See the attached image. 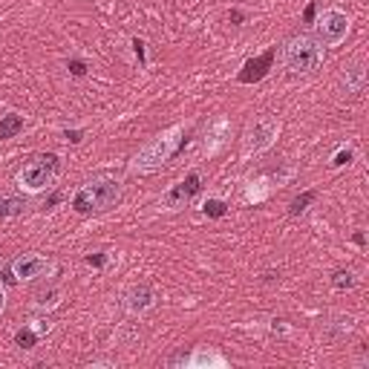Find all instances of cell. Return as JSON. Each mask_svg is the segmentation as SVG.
I'll list each match as a JSON object with an SVG mask.
<instances>
[{"instance_id":"cell-1","label":"cell","mask_w":369,"mask_h":369,"mask_svg":"<svg viewBox=\"0 0 369 369\" xmlns=\"http://www.w3.org/2000/svg\"><path fill=\"white\" fill-rule=\"evenodd\" d=\"M121 199V182L116 176H92L90 182H84L81 188L72 194V211L75 214H104L110 208H116Z\"/></svg>"},{"instance_id":"cell-2","label":"cell","mask_w":369,"mask_h":369,"mask_svg":"<svg viewBox=\"0 0 369 369\" xmlns=\"http://www.w3.org/2000/svg\"><path fill=\"white\" fill-rule=\"evenodd\" d=\"M182 136H185V124H173V127H168V130H162L153 141H148V144H144V148L130 159V173H139V176L156 173L176 150L182 148V141H185Z\"/></svg>"},{"instance_id":"cell-3","label":"cell","mask_w":369,"mask_h":369,"mask_svg":"<svg viewBox=\"0 0 369 369\" xmlns=\"http://www.w3.org/2000/svg\"><path fill=\"white\" fill-rule=\"evenodd\" d=\"M58 170H61L58 153H38L18 170V179L14 182H18L23 194H43V190H50L55 185Z\"/></svg>"},{"instance_id":"cell-4","label":"cell","mask_w":369,"mask_h":369,"mask_svg":"<svg viewBox=\"0 0 369 369\" xmlns=\"http://www.w3.org/2000/svg\"><path fill=\"white\" fill-rule=\"evenodd\" d=\"M320 58H323V52H320V43L312 35H297V38H292L286 43L283 67L292 75H306V72L320 67Z\"/></svg>"},{"instance_id":"cell-5","label":"cell","mask_w":369,"mask_h":369,"mask_svg":"<svg viewBox=\"0 0 369 369\" xmlns=\"http://www.w3.org/2000/svg\"><path fill=\"white\" fill-rule=\"evenodd\" d=\"M277 136H280V119H275V116H257V119L246 127V136H243V159H251V156L266 153L271 144L277 141Z\"/></svg>"},{"instance_id":"cell-6","label":"cell","mask_w":369,"mask_h":369,"mask_svg":"<svg viewBox=\"0 0 369 369\" xmlns=\"http://www.w3.org/2000/svg\"><path fill=\"white\" fill-rule=\"evenodd\" d=\"M312 23H315V35L312 38L320 46H338V43H343L346 35H349V26H352L349 14L341 12V9H326L323 14H317V21H312Z\"/></svg>"},{"instance_id":"cell-7","label":"cell","mask_w":369,"mask_h":369,"mask_svg":"<svg viewBox=\"0 0 369 369\" xmlns=\"http://www.w3.org/2000/svg\"><path fill=\"white\" fill-rule=\"evenodd\" d=\"M202 190V173L199 170H190L185 179H179L176 185H170L165 194H162V205L165 211H182V208H188L190 202H194V197Z\"/></svg>"},{"instance_id":"cell-8","label":"cell","mask_w":369,"mask_h":369,"mask_svg":"<svg viewBox=\"0 0 369 369\" xmlns=\"http://www.w3.org/2000/svg\"><path fill=\"white\" fill-rule=\"evenodd\" d=\"M50 271H55V266L41 254H23V257H18V260L12 263V277L21 280V283L38 280L43 275H50Z\"/></svg>"},{"instance_id":"cell-9","label":"cell","mask_w":369,"mask_h":369,"mask_svg":"<svg viewBox=\"0 0 369 369\" xmlns=\"http://www.w3.org/2000/svg\"><path fill=\"white\" fill-rule=\"evenodd\" d=\"M156 306V292H153V286L150 283H136L130 286L124 292V312L127 315H144L148 309Z\"/></svg>"},{"instance_id":"cell-10","label":"cell","mask_w":369,"mask_h":369,"mask_svg":"<svg viewBox=\"0 0 369 369\" xmlns=\"http://www.w3.org/2000/svg\"><path fill=\"white\" fill-rule=\"evenodd\" d=\"M271 61H275V50L263 52L260 58H248V61L243 63V72H239V81H243V84H257V81H263V78L268 75Z\"/></svg>"},{"instance_id":"cell-11","label":"cell","mask_w":369,"mask_h":369,"mask_svg":"<svg viewBox=\"0 0 369 369\" xmlns=\"http://www.w3.org/2000/svg\"><path fill=\"white\" fill-rule=\"evenodd\" d=\"M185 363H188V366H194V369H222L228 361H226V355H222V352H217V349L197 346V349H194V355H190Z\"/></svg>"},{"instance_id":"cell-12","label":"cell","mask_w":369,"mask_h":369,"mask_svg":"<svg viewBox=\"0 0 369 369\" xmlns=\"http://www.w3.org/2000/svg\"><path fill=\"white\" fill-rule=\"evenodd\" d=\"M228 133H231V121H228L226 116L214 119L211 124H208V141H205V153H208V156H214V153L222 148V144H226Z\"/></svg>"},{"instance_id":"cell-13","label":"cell","mask_w":369,"mask_h":369,"mask_svg":"<svg viewBox=\"0 0 369 369\" xmlns=\"http://www.w3.org/2000/svg\"><path fill=\"white\" fill-rule=\"evenodd\" d=\"M23 127H26V119L18 116V113L0 116V141H9V139H14L18 133H23Z\"/></svg>"},{"instance_id":"cell-14","label":"cell","mask_w":369,"mask_h":369,"mask_svg":"<svg viewBox=\"0 0 369 369\" xmlns=\"http://www.w3.org/2000/svg\"><path fill=\"white\" fill-rule=\"evenodd\" d=\"M268 194H271L268 179H266V176H257V179H251V182H248V194H246V199L257 205V202H266V199H268Z\"/></svg>"},{"instance_id":"cell-15","label":"cell","mask_w":369,"mask_h":369,"mask_svg":"<svg viewBox=\"0 0 369 369\" xmlns=\"http://www.w3.org/2000/svg\"><path fill=\"white\" fill-rule=\"evenodd\" d=\"M355 283H358V277H355V271H349V268H341L332 275V286L338 288V292H349V288H355Z\"/></svg>"},{"instance_id":"cell-16","label":"cell","mask_w":369,"mask_h":369,"mask_svg":"<svg viewBox=\"0 0 369 369\" xmlns=\"http://www.w3.org/2000/svg\"><path fill=\"white\" fill-rule=\"evenodd\" d=\"M363 67H349L346 75H343V84H346V92H361L363 90Z\"/></svg>"},{"instance_id":"cell-17","label":"cell","mask_w":369,"mask_h":369,"mask_svg":"<svg viewBox=\"0 0 369 369\" xmlns=\"http://www.w3.org/2000/svg\"><path fill=\"white\" fill-rule=\"evenodd\" d=\"M61 303V288H46L35 295V309H52Z\"/></svg>"},{"instance_id":"cell-18","label":"cell","mask_w":369,"mask_h":369,"mask_svg":"<svg viewBox=\"0 0 369 369\" xmlns=\"http://www.w3.org/2000/svg\"><path fill=\"white\" fill-rule=\"evenodd\" d=\"M41 341V335L35 332V329H32L29 323L23 326V329H18V332H14V343H18L21 349H32V346H35Z\"/></svg>"},{"instance_id":"cell-19","label":"cell","mask_w":369,"mask_h":369,"mask_svg":"<svg viewBox=\"0 0 369 369\" xmlns=\"http://www.w3.org/2000/svg\"><path fill=\"white\" fill-rule=\"evenodd\" d=\"M21 211H23V199H14V197H0V219L18 217Z\"/></svg>"},{"instance_id":"cell-20","label":"cell","mask_w":369,"mask_h":369,"mask_svg":"<svg viewBox=\"0 0 369 369\" xmlns=\"http://www.w3.org/2000/svg\"><path fill=\"white\" fill-rule=\"evenodd\" d=\"M202 211L211 217V219H219V217L228 214V205H226V199H205L202 202Z\"/></svg>"},{"instance_id":"cell-21","label":"cell","mask_w":369,"mask_h":369,"mask_svg":"<svg viewBox=\"0 0 369 369\" xmlns=\"http://www.w3.org/2000/svg\"><path fill=\"white\" fill-rule=\"evenodd\" d=\"M312 199H315V190H303V194H300V197H295V199H292V205H288V214H292V217H300V214L309 208V202H312Z\"/></svg>"},{"instance_id":"cell-22","label":"cell","mask_w":369,"mask_h":369,"mask_svg":"<svg viewBox=\"0 0 369 369\" xmlns=\"http://www.w3.org/2000/svg\"><path fill=\"white\" fill-rule=\"evenodd\" d=\"M352 159H355V150H352V148H341L338 153L332 156V168H343V165L352 162Z\"/></svg>"},{"instance_id":"cell-23","label":"cell","mask_w":369,"mask_h":369,"mask_svg":"<svg viewBox=\"0 0 369 369\" xmlns=\"http://www.w3.org/2000/svg\"><path fill=\"white\" fill-rule=\"evenodd\" d=\"M67 70H70L75 78H81V75H87V63H84L81 58H72V61L67 63Z\"/></svg>"},{"instance_id":"cell-24","label":"cell","mask_w":369,"mask_h":369,"mask_svg":"<svg viewBox=\"0 0 369 369\" xmlns=\"http://www.w3.org/2000/svg\"><path fill=\"white\" fill-rule=\"evenodd\" d=\"M130 43H133V52H136L139 63H141V67H148V55H144V41H141V38H133Z\"/></svg>"},{"instance_id":"cell-25","label":"cell","mask_w":369,"mask_h":369,"mask_svg":"<svg viewBox=\"0 0 369 369\" xmlns=\"http://www.w3.org/2000/svg\"><path fill=\"white\" fill-rule=\"evenodd\" d=\"M84 263H87V266H92V268H104L107 254H87V257H84Z\"/></svg>"},{"instance_id":"cell-26","label":"cell","mask_w":369,"mask_h":369,"mask_svg":"<svg viewBox=\"0 0 369 369\" xmlns=\"http://www.w3.org/2000/svg\"><path fill=\"white\" fill-rule=\"evenodd\" d=\"M315 9H317V6H315V3H309V6H306V12H303V21H306V23H312V21H315Z\"/></svg>"},{"instance_id":"cell-27","label":"cell","mask_w":369,"mask_h":369,"mask_svg":"<svg viewBox=\"0 0 369 369\" xmlns=\"http://www.w3.org/2000/svg\"><path fill=\"white\" fill-rule=\"evenodd\" d=\"M63 136H67V141H72V144H78V141H81V133H78V130H67Z\"/></svg>"},{"instance_id":"cell-28","label":"cell","mask_w":369,"mask_h":369,"mask_svg":"<svg viewBox=\"0 0 369 369\" xmlns=\"http://www.w3.org/2000/svg\"><path fill=\"white\" fill-rule=\"evenodd\" d=\"M3 309H6V288L0 286V315H3Z\"/></svg>"},{"instance_id":"cell-29","label":"cell","mask_w":369,"mask_h":369,"mask_svg":"<svg viewBox=\"0 0 369 369\" xmlns=\"http://www.w3.org/2000/svg\"><path fill=\"white\" fill-rule=\"evenodd\" d=\"M352 239H355V243H358V246H363V243H366V239H363V231H358L355 237H352Z\"/></svg>"}]
</instances>
